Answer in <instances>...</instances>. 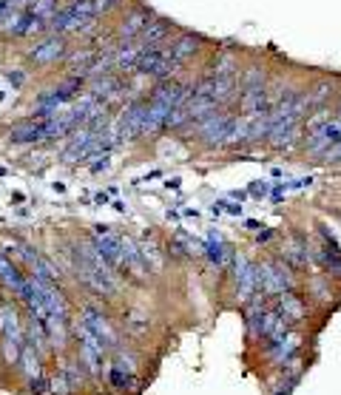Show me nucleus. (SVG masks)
<instances>
[{
  "mask_svg": "<svg viewBox=\"0 0 341 395\" xmlns=\"http://www.w3.org/2000/svg\"><path fill=\"white\" fill-rule=\"evenodd\" d=\"M233 119H236V114H231L228 108H217L208 117L191 122L193 125V134H196V143L205 145V148H225L228 140H231Z\"/></svg>",
  "mask_w": 341,
  "mask_h": 395,
  "instance_id": "3",
  "label": "nucleus"
},
{
  "mask_svg": "<svg viewBox=\"0 0 341 395\" xmlns=\"http://www.w3.org/2000/svg\"><path fill=\"white\" fill-rule=\"evenodd\" d=\"M83 324L89 327V330L100 339V344L105 347V353H114L117 347H120V336H117V330L111 327V321H108V316L100 310V307H94V304H86L83 307Z\"/></svg>",
  "mask_w": 341,
  "mask_h": 395,
  "instance_id": "10",
  "label": "nucleus"
},
{
  "mask_svg": "<svg viewBox=\"0 0 341 395\" xmlns=\"http://www.w3.org/2000/svg\"><path fill=\"white\" fill-rule=\"evenodd\" d=\"M285 193H288V185H276V188H273V193H270V200H273V202H282Z\"/></svg>",
  "mask_w": 341,
  "mask_h": 395,
  "instance_id": "31",
  "label": "nucleus"
},
{
  "mask_svg": "<svg viewBox=\"0 0 341 395\" xmlns=\"http://www.w3.org/2000/svg\"><path fill=\"white\" fill-rule=\"evenodd\" d=\"M6 80H9L15 89H20V86L26 83V75H23V72H6Z\"/></svg>",
  "mask_w": 341,
  "mask_h": 395,
  "instance_id": "28",
  "label": "nucleus"
},
{
  "mask_svg": "<svg viewBox=\"0 0 341 395\" xmlns=\"http://www.w3.org/2000/svg\"><path fill=\"white\" fill-rule=\"evenodd\" d=\"M75 336H77V350H80V364H83V370H86L91 378H100V375H103V361H105V347L100 344V339L89 330L83 321L77 324Z\"/></svg>",
  "mask_w": 341,
  "mask_h": 395,
  "instance_id": "7",
  "label": "nucleus"
},
{
  "mask_svg": "<svg viewBox=\"0 0 341 395\" xmlns=\"http://www.w3.org/2000/svg\"><path fill=\"white\" fill-rule=\"evenodd\" d=\"M333 117H338V119H341V94H338V100H335V108H333Z\"/></svg>",
  "mask_w": 341,
  "mask_h": 395,
  "instance_id": "36",
  "label": "nucleus"
},
{
  "mask_svg": "<svg viewBox=\"0 0 341 395\" xmlns=\"http://www.w3.org/2000/svg\"><path fill=\"white\" fill-rule=\"evenodd\" d=\"M143 43L140 40H125L114 46V72L117 75H134L136 72V60H140Z\"/></svg>",
  "mask_w": 341,
  "mask_h": 395,
  "instance_id": "15",
  "label": "nucleus"
},
{
  "mask_svg": "<svg viewBox=\"0 0 341 395\" xmlns=\"http://www.w3.org/2000/svg\"><path fill=\"white\" fill-rule=\"evenodd\" d=\"M247 193L253 196V200H264V196H270V182H264V179H256V182L247 188Z\"/></svg>",
  "mask_w": 341,
  "mask_h": 395,
  "instance_id": "27",
  "label": "nucleus"
},
{
  "mask_svg": "<svg viewBox=\"0 0 341 395\" xmlns=\"http://www.w3.org/2000/svg\"><path fill=\"white\" fill-rule=\"evenodd\" d=\"M247 196H250L247 190H233V193H231V200H239V202H242V200H247Z\"/></svg>",
  "mask_w": 341,
  "mask_h": 395,
  "instance_id": "34",
  "label": "nucleus"
},
{
  "mask_svg": "<svg viewBox=\"0 0 341 395\" xmlns=\"http://www.w3.org/2000/svg\"><path fill=\"white\" fill-rule=\"evenodd\" d=\"M111 205H114V208H117V211H120V214H122V211H125V202H122V200H117V202H111Z\"/></svg>",
  "mask_w": 341,
  "mask_h": 395,
  "instance_id": "37",
  "label": "nucleus"
},
{
  "mask_svg": "<svg viewBox=\"0 0 341 395\" xmlns=\"http://www.w3.org/2000/svg\"><path fill=\"white\" fill-rule=\"evenodd\" d=\"M341 143V119L330 117L316 128H307V137H304V154L324 160L335 145Z\"/></svg>",
  "mask_w": 341,
  "mask_h": 395,
  "instance_id": "5",
  "label": "nucleus"
},
{
  "mask_svg": "<svg viewBox=\"0 0 341 395\" xmlns=\"http://www.w3.org/2000/svg\"><path fill=\"white\" fill-rule=\"evenodd\" d=\"M0 285L9 287L15 296H20L23 287H26V276L18 271V265H15V261L4 250H0Z\"/></svg>",
  "mask_w": 341,
  "mask_h": 395,
  "instance_id": "18",
  "label": "nucleus"
},
{
  "mask_svg": "<svg viewBox=\"0 0 341 395\" xmlns=\"http://www.w3.org/2000/svg\"><path fill=\"white\" fill-rule=\"evenodd\" d=\"M202 46H205V40L199 37V34H193V32H179L171 43H168V48H171V54H174V60L176 63H191L199 51H202Z\"/></svg>",
  "mask_w": 341,
  "mask_h": 395,
  "instance_id": "16",
  "label": "nucleus"
},
{
  "mask_svg": "<svg viewBox=\"0 0 341 395\" xmlns=\"http://www.w3.org/2000/svg\"><path fill=\"white\" fill-rule=\"evenodd\" d=\"M9 143H15V145L49 143V137H46V119L43 117H26V119L15 122L9 128Z\"/></svg>",
  "mask_w": 341,
  "mask_h": 395,
  "instance_id": "11",
  "label": "nucleus"
},
{
  "mask_svg": "<svg viewBox=\"0 0 341 395\" xmlns=\"http://www.w3.org/2000/svg\"><path fill=\"white\" fill-rule=\"evenodd\" d=\"M108 381H111V387L117 389V392H125V389H131L136 381H134V373H128V370H122V367H117V364H111L108 367Z\"/></svg>",
  "mask_w": 341,
  "mask_h": 395,
  "instance_id": "24",
  "label": "nucleus"
},
{
  "mask_svg": "<svg viewBox=\"0 0 341 395\" xmlns=\"http://www.w3.org/2000/svg\"><path fill=\"white\" fill-rule=\"evenodd\" d=\"M239 72H242L239 57L231 51H219L208 65V77H239Z\"/></svg>",
  "mask_w": 341,
  "mask_h": 395,
  "instance_id": "20",
  "label": "nucleus"
},
{
  "mask_svg": "<svg viewBox=\"0 0 341 395\" xmlns=\"http://www.w3.org/2000/svg\"><path fill=\"white\" fill-rule=\"evenodd\" d=\"M273 310H276L290 327L293 324H299L304 316H307V304H304V299L302 296H296V290H290V293H282V296H276V302H273Z\"/></svg>",
  "mask_w": 341,
  "mask_h": 395,
  "instance_id": "17",
  "label": "nucleus"
},
{
  "mask_svg": "<svg viewBox=\"0 0 341 395\" xmlns=\"http://www.w3.org/2000/svg\"><path fill=\"white\" fill-rule=\"evenodd\" d=\"M72 253H75L77 279H80L86 287H91L100 299H103V296H105V299H114V296L120 293V282H117V276H114V268L97 253V247L91 245V239L83 242V245H80L77 250H72Z\"/></svg>",
  "mask_w": 341,
  "mask_h": 395,
  "instance_id": "1",
  "label": "nucleus"
},
{
  "mask_svg": "<svg viewBox=\"0 0 341 395\" xmlns=\"http://www.w3.org/2000/svg\"><path fill=\"white\" fill-rule=\"evenodd\" d=\"M60 9H63V0H34L32 4V12L37 18H43V20H51Z\"/></svg>",
  "mask_w": 341,
  "mask_h": 395,
  "instance_id": "25",
  "label": "nucleus"
},
{
  "mask_svg": "<svg viewBox=\"0 0 341 395\" xmlns=\"http://www.w3.org/2000/svg\"><path fill=\"white\" fill-rule=\"evenodd\" d=\"M222 211L231 216H242V205L239 202H222Z\"/></svg>",
  "mask_w": 341,
  "mask_h": 395,
  "instance_id": "30",
  "label": "nucleus"
},
{
  "mask_svg": "<svg viewBox=\"0 0 341 395\" xmlns=\"http://www.w3.org/2000/svg\"><path fill=\"white\" fill-rule=\"evenodd\" d=\"M202 256H208L211 259V265H217V271H225L228 268V261H233V247L225 242V236L211 228L208 236H205V247H202Z\"/></svg>",
  "mask_w": 341,
  "mask_h": 395,
  "instance_id": "12",
  "label": "nucleus"
},
{
  "mask_svg": "<svg viewBox=\"0 0 341 395\" xmlns=\"http://www.w3.org/2000/svg\"><path fill=\"white\" fill-rule=\"evenodd\" d=\"M193 97V83H182L176 77L171 80H157V86L151 89V103L165 105V108H179Z\"/></svg>",
  "mask_w": 341,
  "mask_h": 395,
  "instance_id": "9",
  "label": "nucleus"
},
{
  "mask_svg": "<svg viewBox=\"0 0 341 395\" xmlns=\"http://www.w3.org/2000/svg\"><path fill=\"white\" fill-rule=\"evenodd\" d=\"M125 6V0H94V12L97 18H108L114 12H120Z\"/></svg>",
  "mask_w": 341,
  "mask_h": 395,
  "instance_id": "26",
  "label": "nucleus"
},
{
  "mask_svg": "<svg viewBox=\"0 0 341 395\" xmlns=\"http://www.w3.org/2000/svg\"><path fill=\"white\" fill-rule=\"evenodd\" d=\"M245 228H247L250 233H259V231H262V225H259L256 219H247V222H245Z\"/></svg>",
  "mask_w": 341,
  "mask_h": 395,
  "instance_id": "33",
  "label": "nucleus"
},
{
  "mask_svg": "<svg viewBox=\"0 0 341 395\" xmlns=\"http://www.w3.org/2000/svg\"><path fill=\"white\" fill-rule=\"evenodd\" d=\"M94 205H108V193H97L94 196Z\"/></svg>",
  "mask_w": 341,
  "mask_h": 395,
  "instance_id": "35",
  "label": "nucleus"
},
{
  "mask_svg": "<svg viewBox=\"0 0 341 395\" xmlns=\"http://www.w3.org/2000/svg\"><path fill=\"white\" fill-rule=\"evenodd\" d=\"M0 176H6V168H0Z\"/></svg>",
  "mask_w": 341,
  "mask_h": 395,
  "instance_id": "38",
  "label": "nucleus"
},
{
  "mask_svg": "<svg viewBox=\"0 0 341 395\" xmlns=\"http://www.w3.org/2000/svg\"><path fill=\"white\" fill-rule=\"evenodd\" d=\"M40 361H43V353H37L29 342L23 344V350H20V358H18V364H23V375L26 378H34V375H43V367H40Z\"/></svg>",
  "mask_w": 341,
  "mask_h": 395,
  "instance_id": "22",
  "label": "nucleus"
},
{
  "mask_svg": "<svg viewBox=\"0 0 341 395\" xmlns=\"http://www.w3.org/2000/svg\"><path fill=\"white\" fill-rule=\"evenodd\" d=\"M68 40H65V34H43L37 43H34V48L29 51V63L34 65V69H51V65H57V63H63L65 57H68Z\"/></svg>",
  "mask_w": 341,
  "mask_h": 395,
  "instance_id": "6",
  "label": "nucleus"
},
{
  "mask_svg": "<svg viewBox=\"0 0 341 395\" xmlns=\"http://www.w3.org/2000/svg\"><path fill=\"white\" fill-rule=\"evenodd\" d=\"M179 69H182V63L174 60L168 43H157V46H143L134 75H143L151 80H171V77H176Z\"/></svg>",
  "mask_w": 341,
  "mask_h": 395,
  "instance_id": "4",
  "label": "nucleus"
},
{
  "mask_svg": "<svg viewBox=\"0 0 341 395\" xmlns=\"http://www.w3.org/2000/svg\"><path fill=\"white\" fill-rule=\"evenodd\" d=\"M290 290H296V276H293V268L282 256L264 259L262 265H256V293H262L267 299H276Z\"/></svg>",
  "mask_w": 341,
  "mask_h": 395,
  "instance_id": "2",
  "label": "nucleus"
},
{
  "mask_svg": "<svg viewBox=\"0 0 341 395\" xmlns=\"http://www.w3.org/2000/svg\"><path fill=\"white\" fill-rule=\"evenodd\" d=\"M105 168H108V154H105V157H100V162H94V165H91V174H100V171H105Z\"/></svg>",
  "mask_w": 341,
  "mask_h": 395,
  "instance_id": "32",
  "label": "nucleus"
},
{
  "mask_svg": "<svg viewBox=\"0 0 341 395\" xmlns=\"http://www.w3.org/2000/svg\"><path fill=\"white\" fill-rule=\"evenodd\" d=\"M307 97H310V108H321V105H327V103L335 97V86H333V80H319L313 89H307Z\"/></svg>",
  "mask_w": 341,
  "mask_h": 395,
  "instance_id": "23",
  "label": "nucleus"
},
{
  "mask_svg": "<svg viewBox=\"0 0 341 395\" xmlns=\"http://www.w3.org/2000/svg\"><path fill=\"white\" fill-rule=\"evenodd\" d=\"M171 108L165 105H157L148 100V108H146V122H143V137H157L165 131V117H168Z\"/></svg>",
  "mask_w": 341,
  "mask_h": 395,
  "instance_id": "21",
  "label": "nucleus"
},
{
  "mask_svg": "<svg viewBox=\"0 0 341 395\" xmlns=\"http://www.w3.org/2000/svg\"><path fill=\"white\" fill-rule=\"evenodd\" d=\"M176 26L168 20V18H154L143 32H140V37H136V40H140L143 46H157V43H168V37H171V32H174Z\"/></svg>",
  "mask_w": 341,
  "mask_h": 395,
  "instance_id": "19",
  "label": "nucleus"
},
{
  "mask_svg": "<svg viewBox=\"0 0 341 395\" xmlns=\"http://www.w3.org/2000/svg\"><path fill=\"white\" fill-rule=\"evenodd\" d=\"M233 273H236V296L242 302L256 296V265L247 256H233Z\"/></svg>",
  "mask_w": 341,
  "mask_h": 395,
  "instance_id": "13",
  "label": "nucleus"
},
{
  "mask_svg": "<svg viewBox=\"0 0 341 395\" xmlns=\"http://www.w3.org/2000/svg\"><path fill=\"white\" fill-rule=\"evenodd\" d=\"M128 89V83L122 80V75H117V72H111V75H103V77H94L91 80V86H89V94L94 97V100H100V103H111V100H117V97H122V91Z\"/></svg>",
  "mask_w": 341,
  "mask_h": 395,
  "instance_id": "14",
  "label": "nucleus"
},
{
  "mask_svg": "<svg viewBox=\"0 0 341 395\" xmlns=\"http://www.w3.org/2000/svg\"><path fill=\"white\" fill-rule=\"evenodd\" d=\"M154 18H157V12H154V9L143 6V4H134L131 9H125L122 20L117 23V29H114V40H117V43L136 40V37H140V32H143V29H146Z\"/></svg>",
  "mask_w": 341,
  "mask_h": 395,
  "instance_id": "8",
  "label": "nucleus"
},
{
  "mask_svg": "<svg viewBox=\"0 0 341 395\" xmlns=\"http://www.w3.org/2000/svg\"><path fill=\"white\" fill-rule=\"evenodd\" d=\"M273 236H276V231H273V228H264V231L256 233V245H267Z\"/></svg>",
  "mask_w": 341,
  "mask_h": 395,
  "instance_id": "29",
  "label": "nucleus"
}]
</instances>
